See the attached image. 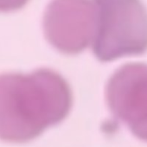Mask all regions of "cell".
Segmentation results:
<instances>
[{
	"label": "cell",
	"mask_w": 147,
	"mask_h": 147,
	"mask_svg": "<svg viewBox=\"0 0 147 147\" xmlns=\"http://www.w3.org/2000/svg\"><path fill=\"white\" fill-rule=\"evenodd\" d=\"M93 51L101 61L147 51V10L140 0H94Z\"/></svg>",
	"instance_id": "cell-2"
},
{
	"label": "cell",
	"mask_w": 147,
	"mask_h": 147,
	"mask_svg": "<svg viewBox=\"0 0 147 147\" xmlns=\"http://www.w3.org/2000/svg\"><path fill=\"white\" fill-rule=\"evenodd\" d=\"M29 0H0V11L10 12L21 9Z\"/></svg>",
	"instance_id": "cell-5"
},
{
	"label": "cell",
	"mask_w": 147,
	"mask_h": 147,
	"mask_svg": "<svg viewBox=\"0 0 147 147\" xmlns=\"http://www.w3.org/2000/svg\"><path fill=\"white\" fill-rule=\"evenodd\" d=\"M96 13L91 0H52L43 18L44 34L60 52L76 55L94 39Z\"/></svg>",
	"instance_id": "cell-3"
},
{
	"label": "cell",
	"mask_w": 147,
	"mask_h": 147,
	"mask_svg": "<svg viewBox=\"0 0 147 147\" xmlns=\"http://www.w3.org/2000/svg\"><path fill=\"white\" fill-rule=\"evenodd\" d=\"M106 100L114 117L147 142V64L128 63L117 69L107 84Z\"/></svg>",
	"instance_id": "cell-4"
},
{
	"label": "cell",
	"mask_w": 147,
	"mask_h": 147,
	"mask_svg": "<svg viewBox=\"0 0 147 147\" xmlns=\"http://www.w3.org/2000/svg\"><path fill=\"white\" fill-rule=\"evenodd\" d=\"M73 102L58 73L40 68L28 75H0V139L24 143L63 120Z\"/></svg>",
	"instance_id": "cell-1"
}]
</instances>
